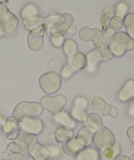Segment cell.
Listing matches in <instances>:
<instances>
[{
	"label": "cell",
	"mask_w": 134,
	"mask_h": 160,
	"mask_svg": "<svg viewBox=\"0 0 134 160\" xmlns=\"http://www.w3.org/2000/svg\"><path fill=\"white\" fill-rule=\"evenodd\" d=\"M108 47L113 55L121 57L127 50H131L134 48V40L128 33L118 32L111 37Z\"/></svg>",
	"instance_id": "cell-1"
},
{
	"label": "cell",
	"mask_w": 134,
	"mask_h": 160,
	"mask_svg": "<svg viewBox=\"0 0 134 160\" xmlns=\"http://www.w3.org/2000/svg\"><path fill=\"white\" fill-rule=\"evenodd\" d=\"M43 108L37 102L23 101L19 103L13 111V116L18 122L25 121L32 117H38L42 114Z\"/></svg>",
	"instance_id": "cell-2"
},
{
	"label": "cell",
	"mask_w": 134,
	"mask_h": 160,
	"mask_svg": "<svg viewBox=\"0 0 134 160\" xmlns=\"http://www.w3.org/2000/svg\"><path fill=\"white\" fill-rule=\"evenodd\" d=\"M38 82L42 90L49 94L57 92L61 86V76L53 72H47L42 75Z\"/></svg>",
	"instance_id": "cell-3"
},
{
	"label": "cell",
	"mask_w": 134,
	"mask_h": 160,
	"mask_svg": "<svg viewBox=\"0 0 134 160\" xmlns=\"http://www.w3.org/2000/svg\"><path fill=\"white\" fill-rule=\"evenodd\" d=\"M17 18L10 13L7 6L1 2L0 4V25L2 30L7 34H11L16 31L18 26Z\"/></svg>",
	"instance_id": "cell-4"
},
{
	"label": "cell",
	"mask_w": 134,
	"mask_h": 160,
	"mask_svg": "<svg viewBox=\"0 0 134 160\" xmlns=\"http://www.w3.org/2000/svg\"><path fill=\"white\" fill-rule=\"evenodd\" d=\"M48 31H50V28L45 24H42L34 30L30 31L27 35V44L31 50L38 51L42 48L44 35H47Z\"/></svg>",
	"instance_id": "cell-5"
},
{
	"label": "cell",
	"mask_w": 134,
	"mask_h": 160,
	"mask_svg": "<svg viewBox=\"0 0 134 160\" xmlns=\"http://www.w3.org/2000/svg\"><path fill=\"white\" fill-rule=\"evenodd\" d=\"M67 100L63 95H57L55 97L44 96L41 99V105L45 109L51 113L57 115L61 112L63 108L65 106Z\"/></svg>",
	"instance_id": "cell-6"
},
{
	"label": "cell",
	"mask_w": 134,
	"mask_h": 160,
	"mask_svg": "<svg viewBox=\"0 0 134 160\" xmlns=\"http://www.w3.org/2000/svg\"><path fill=\"white\" fill-rule=\"evenodd\" d=\"M93 141L97 147L101 150L112 147L115 144V136L112 132L105 127L97 131L93 137Z\"/></svg>",
	"instance_id": "cell-7"
},
{
	"label": "cell",
	"mask_w": 134,
	"mask_h": 160,
	"mask_svg": "<svg viewBox=\"0 0 134 160\" xmlns=\"http://www.w3.org/2000/svg\"><path fill=\"white\" fill-rule=\"evenodd\" d=\"M28 153L34 160H47L50 157V150L38 142V140L27 144Z\"/></svg>",
	"instance_id": "cell-8"
},
{
	"label": "cell",
	"mask_w": 134,
	"mask_h": 160,
	"mask_svg": "<svg viewBox=\"0 0 134 160\" xmlns=\"http://www.w3.org/2000/svg\"><path fill=\"white\" fill-rule=\"evenodd\" d=\"M20 130L29 134H38L43 130L42 121L37 118H29L18 123Z\"/></svg>",
	"instance_id": "cell-9"
},
{
	"label": "cell",
	"mask_w": 134,
	"mask_h": 160,
	"mask_svg": "<svg viewBox=\"0 0 134 160\" xmlns=\"http://www.w3.org/2000/svg\"><path fill=\"white\" fill-rule=\"evenodd\" d=\"M74 21H75V19H74L73 16L72 14L67 13H63L61 21L58 23V24H57L56 26L50 29V32L51 35H65L67 31H68L69 28L73 25Z\"/></svg>",
	"instance_id": "cell-10"
},
{
	"label": "cell",
	"mask_w": 134,
	"mask_h": 160,
	"mask_svg": "<svg viewBox=\"0 0 134 160\" xmlns=\"http://www.w3.org/2000/svg\"><path fill=\"white\" fill-rule=\"evenodd\" d=\"M114 34H115V32L111 28H108L106 31H101L97 28H93L92 41L94 42L97 47H106V46H108L111 37Z\"/></svg>",
	"instance_id": "cell-11"
},
{
	"label": "cell",
	"mask_w": 134,
	"mask_h": 160,
	"mask_svg": "<svg viewBox=\"0 0 134 160\" xmlns=\"http://www.w3.org/2000/svg\"><path fill=\"white\" fill-rule=\"evenodd\" d=\"M63 151L69 156L76 157L81 151L86 148V147L80 144L76 138H72L68 141L63 143Z\"/></svg>",
	"instance_id": "cell-12"
},
{
	"label": "cell",
	"mask_w": 134,
	"mask_h": 160,
	"mask_svg": "<svg viewBox=\"0 0 134 160\" xmlns=\"http://www.w3.org/2000/svg\"><path fill=\"white\" fill-rule=\"evenodd\" d=\"M92 108L95 113L100 115H110L112 106L106 103L104 100L101 97L96 96L92 101Z\"/></svg>",
	"instance_id": "cell-13"
},
{
	"label": "cell",
	"mask_w": 134,
	"mask_h": 160,
	"mask_svg": "<svg viewBox=\"0 0 134 160\" xmlns=\"http://www.w3.org/2000/svg\"><path fill=\"white\" fill-rule=\"evenodd\" d=\"M94 132L95 131H93L90 127L86 126V127H83L82 128L80 129L75 138L78 140L80 144L86 148L93 141V137L95 134Z\"/></svg>",
	"instance_id": "cell-14"
},
{
	"label": "cell",
	"mask_w": 134,
	"mask_h": 160,
	"mask_svg": "<svg viewBox=\"0 0 134 160\" xmlns=\"http://www.w3.org/2000/svg\"><path fill=\"white\" fill-rule=\"evenodd\" d=\"M55 120L61 127H68L72 130L75 129L77 126L75 119H74L67 112H60L59 113L57 114Z\"/></svg>",
	"instance_id": "cell-15"
},
{
	"label": "cell",
	"mask_w": 134,
	"mask_h": 160,
	"mask_svg": "<svg viewBox=\"0 0 134 160\" xmlns=\"http://www.w3.org/2000/svg\"><path fill=\"white\" fill-rule=\"evenodd\" d=\"M86 58H87V66H86L87 72L93 73L96 70L98 64L103 60L102 58L97 49L88 53Z\"/></svg>",
	"instance_id": "cell-16"
},
{
	"label": "cell",
	"mask_w": 134,
	"mask_h": 160,
	"mask_svg": "<svg viewBox=\"0 0 134 160\" xmlns=\"http://www.w3.org/2000/svg\"><path fill=\"white\" fill-rule=\"evenodd\" d=\"M6 125V131L8 139H16L20 133V128L18 126L17 120L13 116L9 117L7 119Z\"/></svg>",
	"instance_id": "cell-17"
},
{
	"label": "cell",
	"mask_w": 134,
	"mask_h": 160,
	"mask_svg": "<svg viewBox=\"0 0 134 160\" xmlns=\"http://www.w3.org/2000/svg\"><path fill=\"white\" fill-rule=\"evenodd\" d=\"M74 137V132L72 129L65 127H59L55 131V138L60 143H64L72 139Z\"/></svg>",
	"instance_id": "cell-18"
},
{
	"label": "cell",
	"mask_w": 134,
	"mask_h": 160,
	"mask_svg": "<svg viewBox=\"0 0 134 160\" xmlns=\"http://www.w3.org/2000/svg\"><path fill=\"white\" fill-rule=\"evenodd\" d=\"M119 99L122 101H129L134 98V80H128L119 92Z\"/></svg>",
	"instance_id": "cell-19"
},
{
	"label": "cell",
	"mask_w": 134,
	"mask_h": 160,
	"mask_svg": "<svg viewBox=\"0 0 134 160\" xmlns=\"http://www.w3.org/2000/svg\"><path fill=\"white\" fill-rule=\"evenodd\" d=\"M86 123L88 127H90L95 132L98 131L104 127V123L101 115L97 113L89 114L86 118Z\"/></svg>",
	"instance_id": "cell-20"
},
{
	"label": "cell",
	"mask_w": 134,
	"mask_h": 160,
	"mask_svg": "<svg viewBox=\"0 0 134 160\" xmlns=\"http://www.w3.org/2000/svg\"><path fill=\"white\" fill-rule=\"evenodd\" d=\"M99 152L93 148H86L78 153L76 160H99Z\"/></svg>",
	"instance_id": "cell-21"
},
{
	"label": "cell",
	"mask_w": 134,
	"mask_h": 160,
	"mask_svg": "<svg viewBox=\"0 0 134 160\" xmlns=\"http://www.w3.org/2000/svg\"><path fill=\"white\" fill-rule=\"evenodd\" d=\"M64 52L67 57L68 61H72V58L78 53V45L74 40L68 38L64 41V43L63 45Z\"/></svg>",
	"instance_id": "cell-22"
},
{
	"label": "cell",
	"mask_w": 134,
	"mask_h": 160,
	"mask_svg": "<svg viewBox=\"0 0 134 160\" xmlns=\"http://www.w3.org/2000/svg\"><path fill=\"white\" fill-rule=\"evenodd\" d=\"M115 15H116V8L115 7H108L104 10L101 18L103 31H106L109 28L111 20L115 17Z\"/></svg>",
	"instance_id": "cell-23"
},
{
	"label": "cell",
	"mask_w": 134,
	"mask_h": 160,
	"mask_svg": "<svg viewBox=\"0 0 134 160\" xmlns=\"http://www.w3.org/2000/svg\"><path fill=\"white\" fill-rule=\"evenodd\" d=\"M120 146L118 144H115L112 147L107 148L101 150V155L104 160H112L119 154Z\"/></svg>",
	"instance_id": "cell-24"
},
{
	"label": "cell",
	"mask_w": 134,
	"mask_h": 160,
	"mask_svg": "<svg viewBox=\"0 0 134 160\" xmlns=\"http://www.w3.org/2000/svg\"><path fill=\"white\" fill-rule=\"evenodd\" d=\"M72 64L78 70L86 68L87 66V58L86 55H85L83 53L78 52L72 59Z\"/></svg>",
	"instance_id": "cell-25"
},
{
	"label": "cell",
	"mask_w": 134,
	"mask_h": 160,
	"mask_svg": "<svg viewBox=\"0 0 134 160\" xmlns=\"http://www.w3.org/2000/svg\"><path fill=\"white\" fill-rule=\"evenodd\" d=\"M38 10L33 4H28L24 7L21 13V18L23 20H27L29 18H34V17L38 16Z\"/></svg>",
	"instance_id": "cell-26"
},
{
	"label": "cell",
	"mask_w": 134,
	"mask_h": 160,
	"mask_svg": "<svg viewBox=\"0 0 134 160\" xmlns=\"http://www.w3.org/2000/svg\"><path fill=\"white\" fill-rule=\"evenodd\" d=\"M44 23V18H42L40 17H34V18H29V19L24 20V24L27 30H34L39 27L40 25Z\"/></svg>",
	"instance_id": "cell-27"
},
{
	"label": "cell",
	"mask_w": 134,
	"mask_h": 160,
	"mask_svg": "<svg viewBox=\"0 0 134 160\" xmlns=\"http://www.w3.org/2000/svg\"><path fill=\"white\" fill-rule=\"evenodd\" d=\"M61 17H62V14H61L60 13H55V14L51 15V16H49L48 18H44V23L43 24H47L50 29L51 28L54 27L57 24H58V23L61 21Z\"/></svg>",
	"instance_id": "cell-28"
},
{
	"label": "cell",
	"mask_w": 134,
	"mask_h": 160,
	"mask_svg": "<svg viewBox=\"0 0 134 160\" xmlns=\"http://www.w3.org/2000/svg\"><path fill=\"white\" fill-rule=\"evenodd\" d=\"M72 115L74 119L78 120L79 122H83L86 120V118L88 116L86 114V110H83V109L78 108L76 107H74L72 109Z\"/></svg>",
	"instance_id": "cell-29"
},
{
	"label": "cell",
	"mask_w": 134,
	"mask_h": 160,
	"mask_svg": "<svg viewBox=\"0 0 134 160\" xmlns=\"http://www.w3.org/2000/svg\"><path fill=\"white\" fill-rule=\"evenodd\" d=\"M79 37L84 42L91 41L93 38V29L88 27H84L81 28L79 32Z\"/></svg>",
	"instance_id": "cell-30"
},
{
	"label": "cell",
	"mask_w": 134,
	"mask_h": 160,
	"mask_svg": "<svg viewBox=\"0 0 134 160\" xmlns=\"http://www.w3.org/2000/svg\"><path fill=\"white\" fill-rule=\"evenodd\" d=\"M123 26V21L122 18H118V17H114L110 21L109 24V28L112 29L114 32H118L121 30Z\"/></svg>",
	"instance_id": "cell-31"
},
{
	"label": "cell",
	"mask_w": 134,
	"mask_h": 160,
	"mask_svg": "<svg viewBox=\"0 0 134 160\" xmlns=\"http://www.w3.org/2000/svg\"><path fill=\"white\" fill-rule=\"evenodd\" d=\"M77 70L78 69L72 64V61H68V64L63 68L62 71H61V75L63 78H68Z\"/></svg>",
	"instance_id": "cell-32"
},
{
	"label": "cell",
	"mask_w": 134,
	"mask_h": 160,
	"mask_svg": "<svg viewBox=\"0 0 134 160\" xmlns=\"http://www.w3.org/2000/svg\"><path fill=\"white\" fill-rule=\"evenodd\" d=\"M97 50L99 51L101 58H102V59L104 60V61L111 60L113 58V53H112L111 50L109 49L108 46H106V47H97Z\"/></svg>",
	"instance_id": "cell-33"
},
{
	"label": "cell",
	"mask_w": 134,
	"mask_h": 160,
	"mask_svg": "<svg viewBox=\"0 0 134 160\" xmlns=\"http://www.w3.org/2000/svg\"><path fill=\"white\" fill-rule=\"evenodd\" d=\"M128 11V6L125 2H119L116 7V15L120 18H125L126 13Z\"/></svg>",
	"instance_id": "cell-34"
},
{
	"label": "cell",
	"mask_w": 134,
	"mask_h": 160,
	"mask_svg": "<svg viewBox=\"0 0 134 160\" xmlns=\"http://www.w3.org/2000/svg\"><path fill=\"white\" fill-rule=\"evenodd\" d=\"M64 38L63 35H51V42L55 47H62L64 43Z\"/></svg>",
	"instance_id": "cell-35"
},
{
	"label": "cell",
	"mask_w": 134,
	"mask_h": 160,
	"mask_svg": "<svg viewBox=\"0 0 134 160\" xmlns=\"http://www.w3.org/2000/svg\"><path fill=\"white\" fill-rule=\"evenodd\" d=\"M89 106V101L84 98H77L75 101V105L74 107L78 108H82L83 110H86Z\"/></svg>",
	"instance_id": "cell-36"
},
{
	"label": "cell",
	"mask_w": 134,
	"mask_h": 160,
	"mask_svg": "<svg viewBox=\"0 0 134 160\" xmlns=\"http://www.w3.org/2000/svg\"><path fill=\"white\" fill-rule=\"evenodd\" d=\"M125 27L126 29H130L134 27V13H129L124 18Z\"/></svg>",
	"instance_id": "cell-37"
},
{
	"label": "cell",
	"mask_w": 134,
	"mask_h": 160,
	"mask_svg": "<svg viewBox=\"0 0 134 160\" xmlns=\"http://www.w3.org/2000/svg\"><path fill=\"white\" fill-rule=\"evenodd\" d=\"M127 136L131 140L134 139V127H130L127 130Z\"/></svg>",
	"instance_id": "cell-38"
},
{
	"label": "cell",
	"mask_w": 134,
	"mask_h": 160,
	"mask_svg": "<svg viewBox=\"0 0 134 160\" xmlns=\"http://www.w3.org/2000/svg\"><path fill=\"white\" fill-rule=\"evenodd\" d=\"M110 115L112 118H117L118 116V108L115 107H112V110H111Z\"/></svg>",
	"instance_id": "cell-39"
},
{
	"label": "cell",
	"mask_w": 134,
	"mask_h": 160,
	"mask_svg": "<svg viewBox=\"0 0 134 160\" xmlns=\"http://www.w3.org/2000/svg\"><path fill=\"white\" fill-rule=\"evenodd\" d=\"M128 114L130 117L132 118H134V101L131 104L130 107H129V111H128Z\"/></svg>",
	"instance_id": "cell-40"
},
{
	"label": "cell",
	"mask_w": 134,
	"mask_h": 160,
	"mask_svg": "<svg viewBox=\"0 0 134 160\" xmlns=\"http://www.w3.org/2000/svg\"><path fill=\"white\" fill-rule=\"evenodd\" d=\"M115 160H129V158L122 155V154H118V155L115 157Z\"/></svg>",
	"instance_id": "cell-41"
},
{
	"label": "cell",
	"mask_w": 134,
	"mask_h": 160,
	"mask_svg": "<svg viewBox=\"0 0 134 160\" xmlns=\"http://www.w3.org/2000/svg\"><path fill=\"white\" fill-rule=\"evenodd\" d=\"M67 32H68L70 34H72V35H74V34H75V32H76V27L74 25H72L70 28H69Z\"/></svg>",
	"instance_id": "cell-42"
},
{
	"label": "cell",
	"mask_w": 134,
	"mask_h": 160,
	"mask_svg": "<svg viewBox=\"0 0 134 160\" xmlns=\"http://www.w3.org/2000/svg\"><path fill=\"white\" fill-rule=\"evenodd\" d=\"M127 33L129 34V36L134 40V27L130 29H127Z\"/></svg>",
	"instance_id": "cell-43"
},
{
	"label": "cell",
	"mask_w": 134,
	"mask_h": 160,
	"mask_svg": "<svg viewBox=\"0 0 134 160\" xmlns=\"http://www.w3.org/2000/svg\"><path fill=\"white\" fill-rule=\"evenodd\" d=\"M5 33H6V32H4L3 30H2V27H1V25H0V37L3 36V35H4V34H5Z\"/></svg>",
	"instance_id": "cell-44"
},
{
	"label": "cell",
	"mask_w": 134,
	"mask_h": 160,
	"mask_svg": "<svg viewBox=\"0 0 134 160\" xmlns=\"http://www.w3.org/2000/svg\"><path fill=\"white\" fill-rule=\"evenodd\" d=\"M129 160H134V154H132V155L129 157Z\"/></svg>",
	"instance_id": "cell-45"
},
{
	"label": "cell",
	"mask_w": 134,
	"mask_h": 160,
	"mask_svg": "<svg viewBox=\"0 0 134 160\" xmlns=\"http://www.w3.org/2000/svg\"><path fill=\"white\" fill-rule=\"evenodd\" d=\"M132 149H134V139L132 140Z\"/></svg>",
	"instance_id": "cell-46"
},
{
	"label": "cell",
	"mask_w": 134,
	"mask_h": 160,
	"mask_svg": "<svg viewBox=\"0 0 134 160\" xmlns=\"http://www.w3.org/2000/svg\"><path fill=\"white\" fill-rule=\"evenodd\" d=\"M6 0H0V2H2L3 3V2H5Z\"/></svg>",
	"instance_id": "cell-47"
}]
</instances>
